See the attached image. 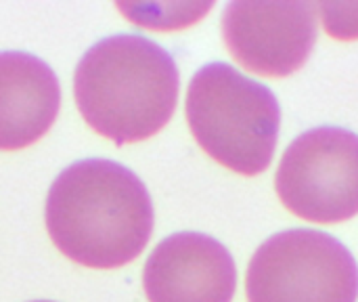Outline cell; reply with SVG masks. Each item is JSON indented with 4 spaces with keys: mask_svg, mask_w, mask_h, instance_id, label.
Listing matches in <instances>:
<instances>
[{
    "mask_svg": "<svg viewBox=\"0 0 358 302\" xmlns=\"http://www.w3.org/2000/svg\"><path fill=\"white\" fill-rule=\"evenodd\" d=\"M46 231L55 248L88 269L132 263L153 233V204L143 181L111 160H82L48 189Z\"/></svg>",
    "mask_w": 358,
    "mask_h": 302,
    "instance_id": "obj_1",
    "label": "cell"
},
{
    "mask_svg": "<svg viewBox=\"0 0 358 302\" xmlns=\"http://www.w3.org/2000/svg\"><path fill=\"white\" fill-rule=\"evenodd\" d=\"M73 97L96 135L117 145L141 143L170 122L178 101V67L145 36H111L80 59Z\"/></svg>",
    "mask_w": 358,
    "mask_h": 302,
    "instance_id": "obj_2",
    "label": "cell"
},
{
    "mask_svg": "<svg viewBox=\"0 0 358 302\" xmlns=\"http://www.w3.org/2000/svg\"><path fill=\"white\" fill-rule=\"evenodd\" d=\"M185 111L197 145L220 166L243 177L271 166L281 109L264 84L227 63H210L193 76Z\"/></svg>",
    "mask_w": 358,
    "mask_h": 302,
    "instance_id": "obj_3",
    "label": "cell"
},
{
    "mask_svg": "<svg viewBox=\"0 0 358 302\" xmlns=\"http://www.w3.org/2000/svg\"><path fill=\"white\" fill-rule=\"evenodd\" d=\"M245 294L248 302H357V261L323 231H283L252 256Z\"/></svg>",
    "mask_w": 358,
    "mask_h": 302,
    "instance_id": "obj_4",
    "label": "cell"
},
{
    "mask_svg": "<svg viewBox=\"0 0 358 302\" xmlns=\"http://www.w3.org/2000/svg\"><path fill=\"white\" fill-rule=\"evenodd\" d=\"M275 189L302 221L336 225L358 214V137L323 126L300 135L283 153Z\"/></svg>",
    "mask_w": 358,
    "mask_h": 302,
    "instance_id": "obj_5",
    "label": "cell"
},
{
    "mask_svg": "<svg viewBox=\"0 0 358 302\" xmlns=\"http://www.w3.org/2000/svg\"><path fill=\"white\" fill-rule=\"evenodd\" d=\"M317 4L302 0H235L222 13V38L252 74L287 78L308 61L317 42Z\"/></svg>",
    "mask_w": 358,
    "mask_h": 302,
    "instance_id": "obj_6",
    "label": "cell"
},
{
    "mask_svg": "<svg viewBox=\"0 0 358 302\" xmlns=\"http://www.w3.org/2000/svg\"><path fill=\"white\" fill-rule=\"evenodd\" d=\"M143 288L149 302H231L237 269L231 252L210 235L174 233L149 254Z\"/></svg>",
    "mask_w": 358,
    "mask_h": 302,
    "instance_id": "obj_7",
    "label": "cell"
},
{
    "mask_svg": "<svg viewBox=\"0 0 358 302\" xmlns=\"http://www.w3.org/2000/svg\"><path fill=\"white\" fill-rule=\"evenodd\" d=\"M61 88L55 71L34 55L0 53V151L40 141L57 120Z\"/></svg>",
    "mask_w": 358,
    "mask_h": 302,
    "instance_id": "obj_8",
    "label": "cell"
},
{
    "mask_svg": "<svg viewBox=\"0 0 358 302\" xmlns=\"http://www.w3.org/2000/svg\"><path fill=\"white\" fill-rule=\"evenodd\" d=\"M117 11L132 23L151 29H180L197 23L214 2H117Z\"/></svg>",
    "mask_w": 358,
    "mask_h": 302,
    "instance_id": "obj_9",
    "label": "cell"
},
{
    "mask_svg": "<svg viewBox=\"0 0 358 302\" xmlns=\"http://www.w3.org/2000/svg\"><path fill=\"white\" fill-rule=\"evenodd\" d=\"M317 15L331 38L358 40V2H319Z\"/></svg>",
    "mask_w": 358,
    "mask_h": 302,
    "instance_id": "obj_10",
    "label": "cell"
},
{
    "mask_svg": "<svg viewBox=\"0 0 358 302\" xmlns=\"http://www.w3.org/2000/svg\"><path fill=\"white\" fill-rule=\"evenodd\" d=\"M38 302H48V301H38Z\"/></svg>",
    "mask_w": 358,
    "mask_h": 302,
    "instance_id": "obj_11",
    "label": "cell"
}]
</instances>
